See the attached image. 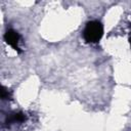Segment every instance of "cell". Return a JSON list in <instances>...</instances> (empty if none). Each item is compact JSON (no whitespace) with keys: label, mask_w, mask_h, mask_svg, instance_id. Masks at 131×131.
Listing matches in <instances>:
<instances>
[{"label":"cell","mask_w":131,"mask_h":131,"mask_svg":"<svg viewBox=\"0 0 131 131\" xmlns=\"http://www.w3.org/2000/svg\"><path fill=\"white\" fill-rule=\"evenodd\" d=\"M103 35V26L98 20H90L86 24L83 37L88 43H97Z\"/></svg>","instance_id":"6da1fadb"},{"label":"cell","mask_w":131,"mask_h":131,"mask_svg":"<svg viewBox=\"0 0 131 131\" xmlns=\"http://www.w3.org/2000/svg\"><path fill=\"white\" fill-rule=\"evenodd\" d=\"M19 39H20L19 34H18L16 31L12 30V29L7 30V31L5 32V34H4V40H5V42H6L9 46H11L16 52L21 53V50H20V48L18 47Z\"/></svg>","instance_id":"7a4b0ae2"},{"label":"cell","mask_w":131,"mask_h":131,"mask_svg":"<svg viewBox=\"0 0 131 131\" xmlns=\"http://www.w3.org/2000/svg\"><path fill=\"white\" fill-rule=\"evenodd\" d=\"M27 120V117L24 113L21 112H18V113H12L10 115H8L6 117V120H5V123L7 125H10L12 123H23Z\"/></svg>","instance_id":"3957f363"},{"label":"cell","mask_w":131,"mask_h":131,"mask_svg":"<svg viewBox=\"0 0 131 131\" xmlns=\"http://www.w3.org/2000/svg\"><path fill=\"white\" fill-rule=\"evenodd\" d=\"M11 97H12V93H11V91H9L6 87L2 86V87H1V99H2V100L11 99Z\"/></svg>","instance_id":"277c9868"},{"label":"cell","mask_w":131,"mask_h":131,"mask_svg":"<svg viewBox=\"0 0 131 131\" xmlns=\"http://www.w3.org/2000/svg\"><path fill=\"white\" fill-rule=\"evenodd\" d=\"M129 43H130V45H131V34H130V36H129Z\"/></svg>","instance_id":"5b68a950"},{"label":"cell","mask_w":131,"mask_h":131,"mask_svg":"<svg viewBox=\"0 0 131 131\" xmlns=\"http://www.w3.org/2000/svg\"><path fill=\"white\" fill-rule=\"evenodd\" d=\"M130 27H131V26H130Z\"/></svg>","instance_id":"8992f818"}]
</instances>
